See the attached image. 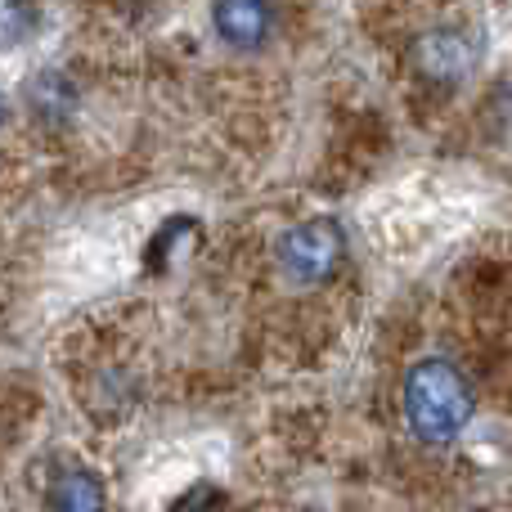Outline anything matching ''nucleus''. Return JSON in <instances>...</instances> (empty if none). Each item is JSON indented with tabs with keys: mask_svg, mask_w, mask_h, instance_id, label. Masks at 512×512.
<instances>
[{
	"mask_svg": "<svg viewBox=\"0 0 512 512\" xmlns=\"http://www.w3.org/2000/svg\"><path fill=\"white\" fill-rule=\"evenodd\" d=\"M36 27V9L32 0H0V50L27 41Z\"/></svg>",
	"mask_w": 512,
	"mask_h": 512,
	"instance_id": "nucleus-6",
	"label": "nucleus"
},
{
	"mask_svg": "<svg viewBox=\"0 0 512 512\" xmlns=\"http://www.w3.org/2000/svg\"><path fill=\"white\" fill-rule=\"evenodd\" d=\"M0 122H5V99H0Z\"/></svg>",
	"mask_w": 512,
	"mask_h": 512,
	"instance_id": "nucleus-7",
	"label": "nucleus"
},
{
	"mask_svg": "<svg viewBox=\"0 0 512 512\" xmlns=\"http://www.w3.org/2000/svg\"><path fill=\"white\" fill-rule=\"evenodd\" d=\"M477 54H472V41L454 27H436V32H423L414 41V68L423 81L432 86H459L472 72Z\"/></svg>",
	"mask_w": 512,
	"mask_h": 512,
	"instance_id": "nucleus-3",
	"label": "nucleus"
},
{
	"mask_svg": "<svg viewBox=\"0 0 512 512\" xmlns=\"http://www.w3.org/2000/svg\"><path fill=\"white\" fill-rule=\"evenodd\" d=\"M274 256H279V270L288 283H297V288H324L328 279H337V270L346 261V234L328 216H310V221L283 230Z\"/></svg>",
	"mask_w": 512,
	"mask_h": 512,
	"instance_id": "nucleus-2",
	"label": "nucleus"
},
{
	"mask_svg": "<svg viewBox=\"0 0 512 512\" xmlns=\"http://www.w3.org/2000/svg\"><path fill=\"white\" fill-rule=\"evenodd\" d=\"M405 423L423 445H454L477 418V391L468 373L445 355H427L405 373Z\"/></svg>",
	"mask_w": 512,
	"mask_h": 512,
	"instance_id": "nucleus-1",
	"label": "nucleus"
},
{
	"mask_svg": "<svg viewBox=\"0 0 512 512\" xmlns=\"http://www.w3.org/2000/svg\"><path fill=\"white\" fill-rule=\"evenodd\" d=\"M212 27L230 50L256 54L274 36L270 0H212Z\"/></svg>",
	"mask_w": 512,
	"mask_h": 512,
	"instance_id": "nucleus-4",
	"label": "nucleus"
},
{
	"mask_svg": "<svg viewBox=\"0 0 512 512\" xmlns=\"http://www.w3.org/2000/svg\"><path fill=\"white\" fill-rule=\"evenodd\" d=\"M50 508L54 512H104L108 508L104 477L90 468H63L50 486Z\"/></svg>",
	"mask_w": 512,
	"mask_h": 512,
	"instance_id": "nucleus-5",
	"label": "nucleus"
}]
</instances>
